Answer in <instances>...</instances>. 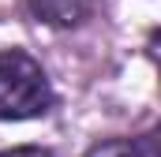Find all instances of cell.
<instances>
[{"label":"cell","mask_w":161,"mask_h":157,"mask_svg":"<svg viewBox=\"0 0 161 157\" xmlns=\"http://www.w3.org/2000/svg\"><path fill=\"white\" fill-rule=\"evenodd\" d=\"M53 105V86L34 56L0 49V120H34Z\"/></svg>","instance_id":"1"},{"label":"cell","mask_w":161,"mask_h":157,"mask_svg":"<svg viewBox=\"0 0 161 157\" xmlns=\"http://www.w3.org/2000/svg\"><path fill=\"white\" fill-rule=\"evenodd\" d=\"M26 8H30V15L38 23L68 30V26H79L82 19L90 15L94 0H26Z\"/></svg>","instance_id":"2"},{"label":"cell","mask_w":161,"mask_h":157,"mask_svg":"<svg viewBox=\"0 0 161 157\" xmlns=\"http://www.w3.org/2000/svg\"><path fill=\"white\" fill-rule=\"evenodd\" d=\"M86 157H158V142H154V135H142V138H109V142H97Z\"/></svg>","instance_id":"3"},{"label":"cell","mask_w":161,"mask_h":157,"mask_svg":"<svg viewBox=\"0 0 161 157\" xmlns=\"http://www.w3.org/2000/svg\"><path fill=\"white\" fill-rule=\"evenodd\" d=\"M0 157H53L41 146H19V150H0Z\"/></svg>","instance_id":"4"}]
</instances>
